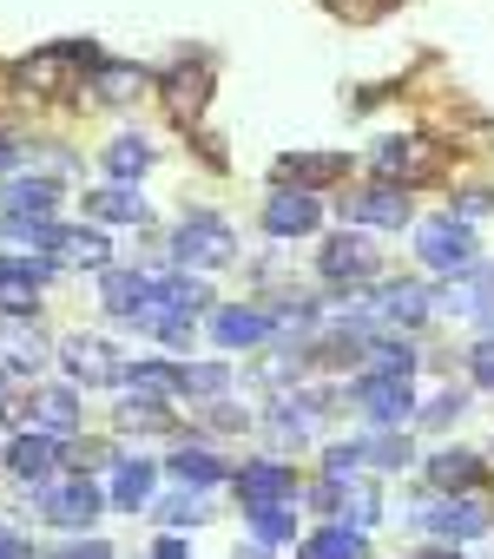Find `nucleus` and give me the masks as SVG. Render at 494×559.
<instances>
[{
  "mask_svg": "<svg viewBox=\"0 0 494 559\" xmlns=\"http://www.w3.org/2000/svg\"><path fill=\"white\" fill-rule=\"evenodd\" d=\"M152 513H158V526L185 533V526H204V520H211V500H204V487H185V493H165V500H152Z\"/></svg>",
  "mask_w": 494,
  "mask_h": 559,
  "instance_id": "obj_29",
  "label": "nucleus"
},
{
  "mask_svg": "<svg viewBox=\"0 0 494 559\" xmlns=\"http://www.w3.org/2000/svg\"><path fill=\"white\" fill-rule=\"evenodd\" d=\"M211 428H217V435H244V428H251V415H244V408H231V402L217 395V402H211Z\"/></svg>",
  "mask_w": 494,
  "mask_h": 559,
  "instance_id": "obj_41",
  "label": "nucleus"
},
{
  "mask_svg": "<svg viewBox=\"0 0 494 559\" xmlns=\"http://www.w3.org/2000/svg\"><path fill=\"white\" fill-rule=\"evenodd\" d=\"M172 474H178L185 487H217V480H224V461H217L204 441H191V448L172 454Z\"/></svg>",
  "mask_w": 494,
  "mask_h": 559,
  "instance_id": "obj_34",
  "label": "nucleus"
},
{
  "mask_svg": "<svg viewBox=\"0 0 494 559\" xmlns=\"http://www.w3.org/2000/svg\"><path fill=\"white\" fill-rule=\"evenodd\" d=\"M343 520H350V526H363V533L383 520V493H376V480H363V474H350V480H343Z\"/></svg>",
  "mask_w": 494,
  "mask_h": 559,
  "instance_id": "obj_35",
  "label": "nucleus"
},
{
  "mask_svg": "<svg viewBox=\"0 0 494 559\" xmlns=\"http://www.w3.org/2000/svg\"><path fill=\"white\" fill-rule=\"evenodd\" d=\"M54 362L73 376V389H119V349L106 343V336H67V343H54Z\"/></svg>",
  "mask_w": 494,
  "mask_h": 559,
  "instance_id": "obj_7",
  "label": "nucleus"
},
{
  "mask_svg": "<svg viewBox=\"0 0 494 559\" xmlns=\"http://www.w3.org/2000/svg\"><path fill=\"white\" fill-rule=\"evenodd\" d=\"M376 171H383L389 185H396V178H402V185H415V178H428V171H435V152H428L422 139H383V145H376Z\"/></svg>",
  "mask_w": 494,
  "mask_h": 559,
  "instance_id": "obj_18",
  "label": "nucleus"
},
{
  "mask_svg": "<svg viewBox=\"0 0 494 559\" xmlns=\"http://www.w3.org/2000/svg\"><path fill=\"white\" fill-rule=\"evenodd\" d=\"M0 559H27V539H21V533H8V526H0Z\"/></svg>",
  "mask_w": 494,
  "mask_h": 559,
  "instance_id": "obj_43",
  "label": "nucleus"
},
{
  "mask_svg": "<svg viewBox=\"0 0 494 559\" xmlns=\"http://www.w3.org/2000/svg\"><path fill=\"white\" fill-rule=\"evenodd\" d=\"M86 211L99 217V224H145L152 211H145V198L132 191V185H106V191H86Z\"/></svg>",
  "mask_w": 494,
  "mask_h": 559,
  "instance_id": "obj_25",
  "label": "nucleus"
},
{
  "mask_svg": "<svg viewBox=\"0 0 494 559\" xmlns=\"http://www.w3.org/2000/svg\"><path fill=\"white\" fill-rule=\"evenodd\" d=\"M369 310H376V323H389V330H415V323H428V310H435V290L428 284H383L376 297H369Z\"/></svg>",
  "mask_w": 494,
  "mask_h": 559,
  "instance_id": "obj_13",
  "label": "nucleus"
},
{
  "mask_svg": "<svg viewBox=\"0 0 494 559\" xmlns=\"http://www.w3.org/2000/svg\"><path fill=\"white\" fill-rule=\"evenodd\" d=\"M99 304H106V317H119V323H139V310H152V276L145 270H99Z\"/></svg>",
  "mask_w": 494,
  "mask_h": 559,
  "instance_id": "obj_16",
  "label": "nucleus"
},
{
  "mask_svg": "<svg viewBox=\"0 0 494 559\" xmlns=\"http://www.w3.org/2000/svg\"><path fill=\"white\" fill-rule=\"evenodd\" d=\"M428 480H435L442 493H468V487L481 480V454H468V448H442V454H428Z\"/></svg>",
  "mask_w": 494,
  "mask_h": 559,
  "instance_id": "obj_27",
  "label": "nucleus"
},
{
  "mask_svg": "<svg viewBox=\"0 0 494 559\" xmlns=\"http://www.w3.org/2000/svg\"><path fill=\"white\" fill-rule=\"evenodd\" d=\"M409 520H415L422 533H442V539H455V546H461V539H481V533L494 526V507H487L474 487H468V493H442V487H435V493H422V500H415V513H409Z\"/></svg>",
  "mask_w": 494,
  "mask_h": 559,
  "instance_id": "obj_2",
  "label": "nucleus"
},
{
  "mask_svg": "<svg viewBox=\"0 0 494 559\" xmlns=\"http://www.w3.org/2000/svg\"><path fill=\"white\" fill-rule=\"evenodd\" d=\"M304 559H369V533L350 526V520H337V526H324V533L304 539Z\"/></svg>",
  "mask_w": 494,
  "mask_h": 559,
  "instance_id": "obj_24",
  "label": "nucleus"
},
{
  "mask_svg": "<svg viewBox=\"0 0 494 559\" xmlns=\"http://www.w3.org/2000/svg\"><path fill=\"white\" fill-rule=\"evenodd\" d=\"M14 165H21V145H14L8 132H0V171H14Z\"/></svg>",
  "mask_w": 494,
  "mask_h": 559,
  "instance_id": "obj_45",
  "label": "nucleus"
},
{
  "mask_svg": "<svg viewBox=\"0 0 494 559\" xmlns=\"http://www.w3.org/2000/svg\"><path fill=\"white\" fill-rule=\"evenodd\" d=\"M0 204H8V217H54L60 211V185L54 178H14L8 191H0Z\"/></svg>",
  "mask_w": 494,
  "mask_h": 559,
  "instance_id": "obj_23",
  "label": "nucleus"
},
{
  "mask_svg": "<svg viewBox=\"0 0 494 559\" xmlns=\"http://www.w3.org/2000/svg\"><path fill=\"white\" fill-rule=\"evenodd\" d=\"M324 474H330V480L363 474V441H337V448H324Z\"/></svg>",
  "mask_w": 494,
  "mask_h": 559,
  "instance_id": "obj_39",
  "label": "nucleus"
},
{
  "mask_svg": "<svg viewBox=\"0 0 494 559\" xmlns=\"http://www.w3.org/2000/svg\"><path fill=\"white\" fill-rule=\"evenodd\" d=\"M172 257H178L185 270H224V263L237 257V237H231V224H224L217 211H191V217L172 230Z\"/></svg>",
  "mask_w": 494,
  "mask_h": 559,
  "instance_id": "obj_4",
  "label": "nucleus"
},
{
  "mask_svg": "<svg viewBox=\"0 0 494 559\" xmlns=\"http://www.w3.org/2000/svg\"><path fill=\"white\" fill-rule=\"evenodd\" d=\"M178 395H191V402L231 395V362H185V369H178Z\"/></svg>",
  "mask_w": 494,
  "mask_h": 559,
  "instance_id": "obj_31",
  "label": "nucleus"
},
{
  "mask_svg": "<svg viewBox=\"0 0 494 559\" xmlns=\"http://www.w3.org/2000/svg\"><path fill=\"white\" fill-rule=\"evenodd\" d=\"M54 362V336L34 323V317H0V376H21V382H34L40 369Z\"/></svg>",
  "mask_w": 494,
  "mask_h": 559,
  "instance_id": "obj_8",
  "label": "nucleus"
},
{
  "mask_svg": "<svg viewBox=\"0 0 494 559\" xmlns=\"http://www.w3.org/2000/svg\"><path fill=\"white\" fill-rule=\"evenodd\" d=\"M47 257H54L60 270H106V263H113V243H106L99 230H86V224H54Z\"/></svg>",
  "mask_w": 494,
  "mask_h": 559,
  "instance_id": "obj_15",
  "label": "nucleus"
},
{
  "mask_svg": "<svg viewBox=\"0 0 494 559\" xmlns=\"http://www.w3.org/2000/svg\"><path fill=\"white\" fill-rule=\"evenodd\" d=\"M0 461H8L27 487H40V480H54V474H60V435L27 428V435H14V441H8V454H0Z\"/></svg>",
  "mask_w": 494,
  "mask_h": 559,
  "instance_id": "obj_14",
  "label": "nucleus"
},
{
  "mask_svg": "<svg viewBox=\"0 0 494 559\" xmlns=\"http://www.w3.org/2000/svg\"><path fill=\"white\" fill-rule=\"evenodd\" d=\"M231 487H237V500H244V507L297 500V467H291V461H244V467L231 474Z\"/></svg>",
  "mask_w": 494,
  "mask_h": 559,
  "instance_id": "obj_11",
  "label": "nucleus"
},
{
  "mask_svg": "<svg viewBox=\"0 0 494 559\" xmlns=\"http://www.w3.org/2000/svg\"><path fill=\"white\" fill-rule=\"evenodd\" d=\"M152 559H191V552H185V539H172V533H165V539H158V552H152Z\"/></svg>",
  "mask_w": 494,
  "mask_h": 559,
  "instance_id": "obj_44",
  "label": "nucleus"
},
{
  "mask_svg": "<svg viewBox=\"0 0 494 559\" xmlns=\"http://www.w3.org/2000/svg\"><path fill=\"white\" fill-rule=\"evenodd\" d=\"M415 257H422L435 276H461L481 250H474L468 217H428V224H415Z\"/></svg>",
  "mask_w": 494,
  "mask_h": 559,
  "instance_id": "obj_5",
  "label": "nucleus"
},
{
  "mask_svg": "<svg viewBox=\"0 0 494 559\" xmlns=\"http://www.w3.org/2000/svg\"><path fill=\"white\" fill-rule=\"evenodd\" d=\"M0 389H8V376H0Z\"/></svg>",
  "mask_w": 494,
  "mask_h": 559,
  "instance_id": "obj_47",
  "label": "nucleus"
},
{
  "mask_svg": "<svg viewBox=\"0 0 494 559\" xmlns=\"http://www.w3.org/2000/svg\"><path fill=\"white\" fill-rule=\"evenodd\" d=\"M244 520H251V533L264 546H291L297 539V507L291 500H271V507H244Z\"/></svg>",
  "mask_w": 494,
  "mask_h": 559,
  "instance_id": "obj_30",
  "label": "nucleus"
},
{
  "mask_svg": "<svg viewBox=\"0 0 494 559\" xmlns=\"http://www.w3.org/2000/svg\"><path fill=\"white\" fill-rule=\"evenodd\" d=\"M461 415H468V389H442L428 408H415L422 428H448V421H461Z\"/></svg>",
  "mask_w": 494,
  "mask_h": 559,
  "instance_id": "obj_37",
  "label": "nucleus"
},
{
  "mask_svg": "<svg viewBox=\"0 0 494 559\" xmlns=\"http://www.w3.org/2000/svg\"><path fill=\"white\" fill-rule=\"evenodd\" d=\"M343 171H350L343 152H297V158H278V178L297 185V191H324V185H337Z\"/></svg>",
  "mask_w": 494,
  "mask_h": 559,
  "instance_id": "obj_19",
  "label": "nucleus"
},
{
  "mask_svg": "<svg viewBox=\"0 0 494 559\" xmlns=\"http://www.w3.org/2000/svg\"><path fill=\"white\" fill-rule=\"evenodd\" d=\"M343 395H350L376 428H409V421H415V389H409V376H376V369H363Z\"/></svg>",
  "mask_w": 494,
  "mask_h": 559,
  "instance_id": "obj_6",
  "label": "nucleus"
},
{
  "mask_svg": "<svg viewBox=\"0 0 494 559\" xmlns=\"http://www.w3.org/2000/svg\"><path fill=\"white\" fill-rule=\"evenodd\" d=\"M106 171H113L119 185H132V178H145V171H152V145H145L139 132H126V139H113V145H106Z\"/></svg>",
  "mask_w": 494,
  "mask_h": 559,
  "instance_id": "obj_33",
  "label": "nucleus"
},
{
  "mask_svg": "<svg viewBox=\"0 0 494 559\" xmlns=\"http://www.w3.org/2000/svg\"><path fill=\"white\" fill-rule=\"evenodd\" d=\"M271 336H278L271 310H217V317H211V343L231 349V356H237V349H264Z\"/></svg>",
  "mask_w": 494,
  "mask_h": 559,
  "instance_id": "obj_17",
  "label": "nucleus"
},
{
  "mask_svg": "<svg viewBox=\"0 0 494 559\" xmlns=\"http://www.w3.org/2000/svg\"><path fill=\"white\" fill-rule=\"evenodd\" d=\"M34 507H40L47 526H60V533H86V526L106 513V493H99L93 474H54V480L34 487Z\"/></svg>",
  "mask_w": 494,
  "mask_h": 559,
  "instance_id": "obj_1",
  "label": "nucleus"
},
{
  "mask_svg": "<svg viewBox=\"0 0 494 559\" xmlns=\"http://www.w3.org/2000/svg\"><path fill=\"white\" fill-rule=\"evenodd\" d=\"M494 211V191H461L455 198V217H487Z\"/></svg>",
  "mask_w": 494,
  "mask_h": 559,
  "instance_id": "obj_42",
  "label": "nucleus"
},
{
  "mask_svg": "<svg viewBox=\"0 0 494 559\" xmlns=\"http://www.w3.org/2000/svg\"><path fill=\"white\" fill-rule=\"evenodd\" d=\"M27 559H113V546L106 539H73V546H27Z\"/></svg>",
  "mask_w": 494,
  "mask_h": 559,
  "instance_id": "obj_38",
  "label": "nucleus"
},
{
  "mask_svg": "<svg viewBox=\"0 0 494 559\" xmlns=\"http://www.w3.org/2000/svg\"><path fill=\"white\" fill-rule=\"evenodd\" d=\"M113 421H119L126 435H158V428H172V408H165L158 395H126V402L113 408Z\"/></svg>",
  "mask_w": 494,
  "mask_h": 559,
  "instance_id": "obj_32",
  "label": "nucleus"
},
{
  "mask_svg": "<svg viewBox=\"0 0 494 559\" xmlns=\"http://www.w3.org/2000/svg\"><path fill=\"white\" fill-rule=\"evenodd\" d=\"M80 421H86V408H80V389H73V382H67V389H40V395H34V428H47V435L73 441V435H80Z\"/></svg>",
  "mask_w": 494,
  "mask_h": 559,
  "instance_id": "obj_20",
  "label": "nucleus"
},
{
  "mask_svg": "<svg viewBox=\"0 0 494 559\" xmlns=\"http://www.w3.org/2000/svg\"><path fill=\"white\" fill-rule=\"evenodd\" d=\"M317 270L330 276V284H369V276L383 270V250H376L369 237H356V230H343V237H330V243H324V257H317Z\"/></svg>",
  "mask_w": 494,
  "mask_h": 559,
  "instance_id": "obj_10",
  "label": "nucleus"
},
{
  "mask_svg": "<svg viewBox=\"0 0 494 559\" xmlns=\"http://www.w3.org/2000/svg\"><path fill=\"white\" fill-rule=\"evenodd\" d=\"M356 441H363V467H383V474L415 467V441L402 428H376V435H356Z\"/></svg>",
  "mask_w": 494,
  "mask_h": 559,
  "instance_id": "obj_26",
  "label": "nucleus"
},
{
  "mask_svg": "<svg viewBox=\"0 0 494 559\" xmlns=\"http://www.w3.org/2000/svg\"><path fill=\"white\" fill-rule=\"evenodd\" d=\"M145 93V73L139 67H99V99L106 106H126V99H139Z\"/></svg>",
  "mask_w": 494,
  "mask_h": 559,
  "instance_id": "obj_36",
  "label": "nucleus"
},
{
  "mask_svg": "<svg viewBox=\"0 0 494 559\" xmlns=\"http://www.w3.org/2000/svg\"><path fill=\"white\" fill-rule=\"evenodd\" d=\"M231 559H271V546H264V539H258V546H237Z\"/></svg>",
  "mask_w": 494,
  "mask_h": 559,
  "instance_id": "obj_46",
  "label": "nucleus"
},
{
  "mask_svg": "<svg viewBox=\"0 0 494 559\" xmlns=\"http://www.w3.org/2000/svg\"><path fill=\"white\" fill-rule=\"evenodd\" d=\"M343 224H369V230H402L409 224V191L402 185H369V191H350L337 198Z\"/></svg>",
  "mask_w": 494,
  "mask_h": 559,
  "instance_id": "obj_9",
  "label": "nucleus"
},
{
  "mask_svg": "<svg viewBox=\"0 0 494 559\" xmlns=\"http://www.w3.org/2000/svg\"><path fill=\"white\" fill-rule=\"evenodd\" d=\"M204 99H211V73H204V67H178V73L165 80V106H172L178 126H191V119L204 112Z\"/></svg>",
  "mask_w": 494,
  "mask_h": 559,
  "instance_id": "obj_22",
  "label": "nucleus"
},
{
  "mask_svg": "<svg viewBox=\"0 0 494 559\" xmlns=\"http://www.w3.org/2000/svg\"><path fill=\"white\" fill-rule=\"evenodd\" d=\"M152 487H158V467H152V461H119L106 507H119V513H145V507H152Z\"/></svg>",
  "mask_w": 494,
  "mask_h": 559,
  "instance_id": "obj_21",
  "label": "nucleus"
},
{
  "mask_svg": "<svg viewBox=\"0 0 494 559\" xmlns=\"http://www.w3.org/2000/svg\"><path fill=\"white\" fill-rule=\"evenodd\" d=\"M468 382H474V389H487V395H494V336H481V343H474V349H468Z\"/></svg>",
  "mask_w": 494,
  "mask_h": 559,
  "instance_id": "obj_40",
  "label": "nucleus"
},
{
  "mask_svg": "<svg viewBox=\"0 0 494 559\" xmlns=\"http://www.w3.org/2000/svg\"><path fill=\"white\" fill-rule=\"evenodd\" d=\"M80 67H99V53L86 40H60V47H47V53H34V60L14 67V86L34 93V99H60V93H73Z\"/></svg>",
  "mask_w": 494,
  "mask_h": 559,
  "instance_id": "obj_3",
  "label": "nucleus"
},
{
  "mask_svg": "<svg viewBox=\"0 0 494 559\" xmlns=\"http://www.w3.org/2000/svg\"><path fill=\"white\" fill-rule=\"evenodd\" d=\"M324 224V204H317V191H297V185H284V191H271L264 198V230L271 237H310Z\"/></svg>",
  "mask_w": 494,
  "mask_h": 559,
  "instance_id": "obj_12",
  "label": "nucleus"
},
{
  "mask_svg": "<svg viewBox=\"0 0 494 559\" xmlns=\"http://www.w3.org/2000/svg\"><path fill=\"white\" fill-rule=\"evenodd\" d=\"M363 362H369L376 376H415V362H422V356H415V343H409V336H383V330H376V336L363 343Z\"/></svg>",
  "mask_w": 494,
  "mask_h": 559,
  "instance_id": "obj_28",
  "label": "nucleus"
}]
</instances>
